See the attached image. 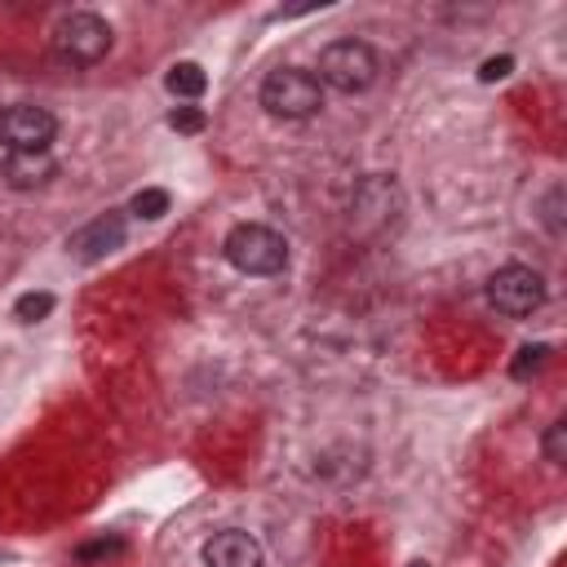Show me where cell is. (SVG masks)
Returning a JSON list of instances; mask_svg holds the SVG:
<instances>
[{
    "mask_svg": "<svg viewBox=\"0 0 567 567\" xmlns=\"http://www.w3.org/2000/svg\"><path fill=\"white\" fill-rule=\"evenodd\" d=\"M226 261L239 275H279L288 266V239L261 221H244L226 235Z\"/></svg>",
    "mask_w": 567,
    "mask_h": 567,
    "instance_id": "1",
    "label": "cell"
},
{
    "mask_svg": "<svg viewBox=\"0 0 567 567\" xmlns=\"http://www.w3.org/2000/svg\"><path fill=\"white\" fill-rule=\"evenodd\" d=\"M49 44H53V58L62 66H93V62H102L111 53V27L97 13L75 9V13H66L53 27V40Z\"/></svg>",
    "mask_w": 567,
    "mask_h": 567,
    "instance_id": "2",
    "label": "cell"
},
{
    "mask_svg": "<svg viewBox=\"0 0 567 567\" xmlns=\"http://www.w3.org/2000/svg\"><path fill=\"white\" fill-rule=\"evenodd\" d=\"M261 106L279 120H306L323 106V84L301 66H279L261 80Z\"/></svg>",
    "mask_w": 567,
    "mask_h": 567,
    "instance_id": "3",
    "label": "cell"
},
{
    "mask_svg": "<svg viewBox=\"0 0 567 567\" xmlns=\"http://www.w3.org/2000/svg\"><path fill=\"white\" fill-rule=\"evenodd\" d=\"M319 84L337 89V93H363L377 80V53L363 40H332L319 53Z\"/></svg>",
    "mask_w": 567,
    "mask_h": 567,
    "instance_id": "4",
    "label": "cell"
},
{
    "mask_svg": "<svg viewBox=\"0 0 567 567\" xmlns=\"http://www.w3.org/2000/svg\"><path fill=\"white\" fill-rule=\"evenodd\" d=\"M487 301L501 310V315H509V319H523V315H532V310H540L545 306V279H540V270H532V266H501L492 279H487Z\"/></svg>",
    "mask_w": 567,
    "mask_h": 567,
    "instance_id": "5",
    "label": "cell"
},
{
    "mask_svg": "<svg viewBox=\"0 0 567 567\" xmlns=\"http://www.w3.org/2000/svg\"><path fill=\"white\" fill-rule=\"evenodd\" d=\"M53 137H58L53 111H44V106H35V102H13V106L0 111V142L9 146V155L49 151Z\"/></svg>",
    "mask_w": 567,
    "mask_h": 567,
    "instance_id": "6",
    "label": "cell"
},
{
    "mask_svg": "<svg viewBox=\"0 0 567 567\" xmlns=\"http://www.w3.org/2000/svg\"><path fill=\"white\" fill-rule=\"evenodd\" d=\"M124 235H128V217H124L120 208H106V213H97L89 226H80V230L66 239V248H71L80 261H102L106 252H115V248L124 244Z\"/></svg>",
    "mask_w": 567,
    "mask_h": 567,
    "instance_id": "7",
    "label": "cell"
},
{
    "mask_svg": "<svg viewBox=\"0 0 567 567\" xmlns=\"http://www.w3.org/2000/svg\"><path fill=\"white\" fill-rule=\"evenodd\" d=\"M204 567H261V545L239 527L213 532L204 540Z\"/></svg>",
    "mask_w": 567,
    "mask_h": 567,
    "instance_id": "8",
    "label": "cell"
},
{
    "mask_svg": "<svg viewBox=\"0 0 567 567\" xmlns=\"http://www.w3.org/2000/svg\"><path fill=\"white\" fill-rule=\"evenodd\" d=\"M0 177L13 190H35V186H49L58 177V159L49 151H22V155H9L4 159Z\"/></svg>",
    "mask_w": 567,
    "mask_h": 567,
    "instance_id": "9",
    "label": "cell"
},
{
    "mask_svg": "<svg viewBox=\"0 0 567 567\" xmlns=\"http://www.w3.org/2000/svg\"><path fill=\"white\" fill-rule=\"evenodd\" d=\"M164 84H168L173 97H199L208 89V75H204L199 62H173L168 75H164Z\"/></svg>",
    "mask_w": 567,
    "mask_h": 567,
    "instance_id": "10",
    "label": "cell"
},
{
    "mask_svg": "<svg viewBox=\"0 0 567 567\" xmlns=\"http://www.w3.org/2000/svg\"><path fill=\"white\" fill-rule=\"evenodd\" d=\"M128 213L142 217V221H159V217L168 213V190H164V186H142V190L133 195Z\"/></svg>",
    "mask_w": 567,
    "mask_h": 567,
    "instance_id": "11",
    "label": "cell"
},
{
    "mask_svg": "<svg viewBox=\"0 0 567 567\" xmlns=\"http://www.w3.org/2000/svg\"><path fill=\"white\" fill-rule=\"evenodd\" d=\"M53 292H22L18 301H13V315H18V323H40V319H49L53 315Z\"/></svg>",
    "mask_w": 567,
    "mask_h": 567,
    "instance_id": "12",
    "label": "cell"
},
{
    "mask_svg": "<svg viewBox=\"0 0 567 567\" xmlns=\"http://www.w3.org/2000/svg\"><path fill=\"white\" fill-rule=\"evenodd\" d=\"M545 359H549V346H523L514 354V363H509V377L514 381H527V377H536L545 368Z\"/></svg>",
    "mask_w": 567,
    "mask_h": 567,
    "instance_id": "13",
    "label": "cell"
},
{
    "mask_svg": "<svg viewBox=\"0 0 567 567\" xmlns=\"http://www.w3.org/2000/svg\"><path fill=\"white\" fill-rule=\"evenodd\" d=\"M208 124V115L199 111V106H177V111H168V128H177V133H199Z\"/></svg>",
    "mask_w": 567,
    "mask_h": 567,
    "instance_id": "14",
    "label": "cell"
},
{
    "mask_svg": "<svg viewBox=\"0 0 567 567\" xmlns=\"http://www.w3.org/2000/svg\"><path fill=\"white\" fill-rule=\"evenodd\" d=\"M563 456H567V421H554V425L545 430V461L563 465Z\"/></svg>",
    "mask_w": 567,
    "mask_h": 567,
    "instance_id": "15",
    "label": "cell"
},
{
    "mask_svg": "<svg viewBox=\"0 0 567 567\" xmlns=\"http://www.w3.org/2000/svg\"><path fill=\"white\" fill-rule=\"evenodd\" d=\"M509 66H514V58H487L483 71H478V80H487V84H492V80H505Z\"/></svg>",
    "mask_w": 567,
    "mask_h": 567,
    "instance_id": "16",
    "label": "cell"
},
{
    "mask_svg": "<svg viewBox=\"0 0 567 567\" xmlns=\"http://www.w3.org/2000/svg\"><path fill=\"white\" fill-rule=\"evenodd\" d=\"M558 199H563V190L554 186V190H549V199H545V226H549V235H563V221H558Z\"/></svg>",
    "mask_w": 567,
    "mask_h": 567,
    "instance_id": "17",
    "label": "cell"
},
{
    "mask_svg": "<svg viewBox=\"0 0 567 567\" xmlns=\"http://www.w3.org/2000/svg\"><path fill=\"white\" fill-rule=\"evenodd\" d=\"M120 549H124L120 540H97V545H84V549H80V558H97V554H120Z\"/></svg>",
    "mask_w": 567,
    "mask_h": 567,
    "instance_id": "18",
    "label": "cell"
},
{
    "mask_svg": "<svg viewBox=\"0 0 567 567\" xmlns=\"http://www.w3.org/2000/svg\"><path fill=\"white\" fill-rule=\"evenodd\" d=\"M408 567H425V563H408Z\"/></svg>",
    "mask_w": 567,
    "mask_h": 567,
    "instance_id": "19",
    "label": "cell"
}]
</instances>
